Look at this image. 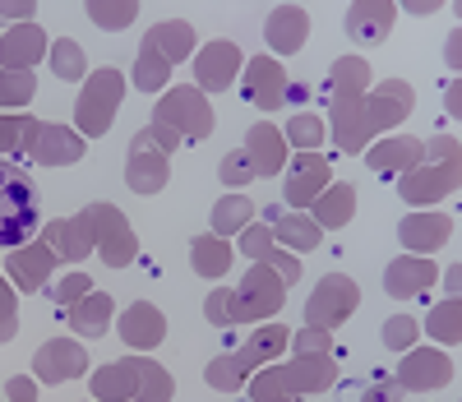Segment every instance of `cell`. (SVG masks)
Segmentation results:
<instances>
[{"instance_id": "obj_1", "label": "cell", "mask_w": 462, "mask_h": 402, "mask_svg": "<svg viewBox=\"0 0 462 402\" xmlns=\"http://www.w3.org/2000/svg\"><path fill=\"white\" fill-rule=\"evenodd\" d=\"M37 185L23 167L0 157V246H23L28 236H37Z\"/></svg>"}, {"instance_id": "obj_2", "label": "cell", "mask_w": 462, "mask_h": 402, "mask_svg": "<svg viewBox=\"0 0 462 402\" xmlns=\"http://www.w3.org/2000/svg\"><path fill=\"white\" fill-rule=\"evenodd\" d=\"M121 93H125V79L116 74L111 65L97 70L88 79L84 98H79V130L84 135H106L111 120H116V107H121Z\"/></svg>"}, {"instance_id": "obj_3", "label": "cell", "mask_w": 462, "mask_h": 402, "mask_svg": "<svg viewBox=\"0 0 462 402\" xmlns=\"http://www.w3.org/2000/svg\"><path fill=\"white\" fill-rule=\"evenodd\" d=\"M352 310H356V283H352V277H342V273H328L319 283V292L310 296V305H305V319H310V329L328 333Z\"/></svg>"}, {"instance_id": "obj_4", "label": "cell", "mask_w": 462, "mask_h": 402, "mask_svg": "<svg viewBox=\"0 0 462 402\" xmlns=\"http://www.w3.org/2000/svg\"><path fill=\"white\" fill-rule=\"evenodd\" d=\"M158 126H171L180 139H204L213 130V111L204 107V93L199 89H171L158 107Z\"/></svg>"}, {"instance_id": "obj_5", "label": "cell", "mask_w": 462, "mask_h": 402, "mask_svg": "<svg viewBox=\"0 0 462 402\" xmlns=\"http://www.w3.org/2000/svg\"><path fill=\"white\" fill-rule=\"evenodd\" d=\"M287 301L282 292V277L268 273V264H254L245 273V283H241V305H231V314L236 319H259V314H278Z\"/></svg>"}, {"instance_id": "obj_6", "label": "cell", "mask_w": 462, "mask_h": 402, "mask_svg": "<svg viewBox=\"0 0 462 402\" xmlns=\"http://www.w3.org/2000/svg\"><path fill=\"white\" fill-rule=\"evenodd\" d=\"M23 148L37 157V163H51V167L79 163V157H84V144L74 139L69 130H60V126H37V120H23Z\"/></svg>"}, {"instance_id": "obj_7", "label": "cell", "mask_w": 462, "mask_h": 402, "mask_svg": "<svg viewBox=\"0 0 462 402\" xmlns=\"http://www.w3.org/2000/svg\"><path fill=\"white\" fill-rule=\"evenodd\" d=\"M32 370H37V379H42V384L74 379V375L88 370V351L79 342H69V338H56V342H47L42 351L32 356Z\"/></svg>"}, {"instance_id": "obj_8", "label": "cell", "mask_w": 462, "mask_h": 402, "mask_svg": "<svg viewBox=\"0 0 462 402\" xmlns=\"http://www.w3.org/2000/svg\"><path fill=\"white\" fill-rule=\"evenodd\" d=\"M195 74H199V89H208V93L231 89V84H236V74H241V47H236V42H213V47H204L199 61H195Z\"/></svg>"}, {"instance_id": "obj_9", "label": "cell", "mask_w": 462, "mask_h": 402, "mask_svg": "<svg viewBox=\"0 0 462 402\" xmlns=\"http://www.w3.org/2000/svg\"><path fill=\"white\" fill-rule=\"evenodd\" d=\"M245 98H250L254 107H263V111L282 107V98H287V70H282L278 61L254 56V61L245 65Z\"/></svg>"}, {"instance_id": "obj_10", "label": "cell", "mask_w": 462, "mask_h": 402, "mask_svg": "<svg viewBox=\"0 0 462 402\" xmlns=\"http://www.w3.org/2000/svg\"><path fill=\"white\" fill-rule=\"evenodd\" d=\"M453 379V360L444 351H407L398 366V388H444Z\"/></svg>"}, {"instance_id": "obj_11", "label": "cell", "mask_w": 462, "mask_h": 402, "mask_svg": "<svg viewBox=\"0 0 462 402\" xmlns=\"http://www.w3.org/2000/svg\"><path fill=\"white\" fill-rule=\"evenodd\" d=\"M245 157L254 176H278L282 163H287V144H282V130L268 126V120H259V126L245 135Z\"/></svg>"}, {"instance_id": "obj_12", "label": "cell", "mask_w": 462, "mask_h": 402, "mask_svg": "<svg viewBox=\"0 0 462 402\" xmlns=\"http://www.w3.org/2000/svg\"><path fill=\"white\" fill-rule=\"evenodd\" d=\"M121 338H125L130 347H158V342L167 338V319H162V310H158V305H148V301L130 305V310L121 314Z\"/></svg>"}, {"instance_id": "obj_13", "label": "cell", "mask_w": 462, "mask_h": 402, "mask_svg": "<svg viewBox=\"0 0 462 402\" xmlns=\"http://www.w3.org/2000/svg\"><path fill=\"white\" fill-rule=\"evenodd\" d=\"M42 47H47V33L37 28V23H19L14 33H5V42H0V65L19 74V70L37 65V56H42Z\"/></svg>"}, {"instance_id": "obj_14", "label": "cell", "mask_w": 462, "mask_h": 402, "mask_svg": "<svg viewBox=\"0 0 462 402\" xmlns=\"http://www.w3.org/2000/svg\"><path fill=\"white\" fill-rule=\"evenodd\" d=\"M430 283H435V264L430 259H398V264H389V273H383V292L398 296V301L426 292Z\"/></svg>"}, {"instance_id": "obj_15", "label": "cell", "mask_w": 462, "mask_h": 402, "mask_svg": "<svg viewBox=\"0 0 462 402\" xmlns=\"http://www.w3.org/2000/svg\"><path fill=\"white\" fill-rule=\"evenodd\" d=\"M448 231H453V218H439V213H420V218H407V222L398 227L402 246H407V250H420V255L439 250L444 240H448Z\"/></svg>"}, {"instance_id": "obj_16", "label": "cell", "mask_w": 462, "mask_h": 402, "mask_svg": "<svg viewBox=\"0 0 462 402\" xmlns=\"http://www.w3.org/2000/svg\"><path fill=\"white\" fill-rule=\"evenodd\" d=\"M324 181H328V163L324 157H315V153H305V157H296V167H291V176H287V204H310V199L324 190Z\"/></svg>"}, {"instance_id": "obj_17", "label": "cell", "mask_w": 462, "mask_h": 402, "mask_svg": "<svg viewBox=\"0 0 462 402\" xmlns=\"http://www.w3.org/2000/svg\"><path fill=\"white\" fill-rule=\"evenodd\" d=\"M305 33H310V19H305V10H296V5H282V10L268 14V42H273V51H282V56L305 47Z\"/></svg>"}, {"instance_id": "obj_18", "label": "cell", "mask_w": 462, "mask_h": 402, "mask_svg": "<svg viewBox=\"0 0 462 402\" xmlns=\"http://www.w3.org/2000/svg\"><path fill=\"white\" fill-rule=\"evenodd\" d=\"M389 23H393V5H356L346 14V37L361 47H374L389 37Z\"/></svg>"}, {"instance_id": "obj_19", "label": "cell", "mask_w": 462, "mask_h": 402, "mask_svg": "<svg viewBox=\"0 0 462 402\" xmlns=\"http://www.w3.org/2000/svg\"><path fill=\"white\" fill-rule=\"evenodd\" d=\"M282 347H287V329H282V324H268V329H259L236 356H231V360L241 366V375H250L254 366H268V360H273Z\"/></svg>"}, {"instance_id": "obj_20", "label": "cell", "mask_w": 462, "mask_h": 402, "mask_svg": "<svg viewBox=\"0 0 462 402\" xmlns=\"http://www.w3.org/2000/svg\"><path fill=\"white\" fill-rule=\"evenodd\" d=\"M93 393H97V402H121V397L139 393V360H116L102 375H93Z\"/></svg>"}, {"instance_id": "obj_21", "label": "cell", "mask_w": 462, "mask_h": 402, "mask_svg": "<svg viewBox=\"0 0 462 402\" xmlns=\"http://www.w3.org/2000/svg\"><path fill=\"white\" fill-rule=\"evenodd\" d=\"M453 190H457V163L402 181V199H411V204H426V199H439V194H453Z\"/></svg>"}, {"instance_id": "obj_22", "label": "cell", "mask_w": 462, "mask_h": 402, "mask_svg": "<svg viewBox=\"0 0 462 402\" xmlns=\"http://www.w3.org/2000/svg\"><path fill=\"white\" fill-rule=\"evenodd\" d=\"M189 264H195L199 277H222L231 268V246L222 236H199L195 246H189Z\"/></svg>"}, {"instance_id": "obj_23", "label": "cell", "mask_w": 462, "mask_h": 402, "mask_svg": "<svg viewBox=\"0 0 462 402\" xmlns=\"http://www.w3.org/2000/svg\"><path fill=\"white\" fill-rule=\"evenodd\" d=\"M143 47H152L167 65H176L189 47H195V28H189V23H162V28H152V33H148V42H143Z\"/></svg>"}, {"instance_id": "obj_24", "label": "cell", "mask_w": 462, "mask_h": 402, "mask_svg": "<svg viewBox=\"0 0 462 402\" xmlns=\"http://www.w3.org/2000/svg\"><path fill=\"white\" fill-rule=\"evenodd\" d=\"M106 319H111V296H102V292H88L79 305L69 310V329H79V333L97 338V333H106Z\"/></svg>"}, {"instance_id": "obj_25", "label": "cell", "mask_w": 462, "mask_h": 402, "mask_svg": "<svg viewBox=\"0 0 462 402\" xmlns=\"http://www.w3.org/2000/svg\"><path fill=\"white\" fill-rule=\"evenodd\" d=\"M162 185H167V163L162 157H143V148H134V157H130V190L158 194Z\"/></svg>"}, {"instance_id": "obj_26", "label": "cell", "mask_w": 462, "mask_h": 402, "mask_svg": "<svg viewBox=\"0 0 462 402\" xmlns=\"http://www.w3.org/2000/svg\"><path fill=\"white\" fill-rule=\"evenodd\" d=\"M254 218V204L245 194H231V199H217L213 209V231L217 236H231V231H245V222Z\"/></svg>"}, {"instance_id": "obj_27", "label": "cell", "mask_w": 462, "mask_h": 402, "mask_svg": "<svg viewBox=\"0 0 462 402\" xmlns=\"http://www.w3.org/2000/svg\"><path fill=\"white\" fill-rule=\"evenodd\" d=\"M282 379H287V384H296V388H328V379H333V360H328V356L296 360V366H287V370H282Z\"/></svg>"}, {"instance_id": "obj_28", "label": "cell", "mask_w": 462, "mask_h": 402, "mask_svg": "<svg viewBox=\"0 0 462 402\" xmlns=\"http://www.w3.org/2000/svg\"><path fill=\"white\" fill-rule=\"evenodd\" d=\"M370 163L374 167H383V172H393V167H416L420 163V139H389V144H383L374 157H370Z\"/></svg>"}, {"instance_id": "obj_29", "label": "cell", "mask_w": 462, "mask_h": 402, "mask_svg": "<svg viewBox=\"0 0 462 402\" xmlns=\"http://www.w3.org/2000/svg\"><path fill=\"white\" fill-rule=\"evenodd\" d=\"M51 250H42V246H37V250H23V255H14V273H19V283L32 292V287H42L47 283V273H51Z\"/></svg>"}, {"instance_id": "obj_30", "label": "cell", "mask_w": 462, "mask_h": 402, "mask_svg": "<svg viewBox=\"0 0 462 402\" xmlns=\"http://www.w3.org/2000/svg\"><path fill=\"white\" fill-rule=\"evenodd\" d=\"M51 70H56V79H65V84L84 79V74H88L84 47H74V42H56V47H51Z\"/></svg>"}, {"instance_id": "obj_31", "label": "cell", "mask_w": 462, "mask_h": 402, "mask_svg": "<svg viewBox=\"0 0 462 402\" xmlns=\"http://www.w3.org/2000/svg\"><path fill=\"white\" fill-rule=\"evenodd\" d=\"M167 74H171V65L152 51V47H143L139 51V70H134V84L143 89V93H158L162 84H167Z\"/></svg>"}, {"instance_id": "obj_32", "label": "cell", "mask_w": 462, "mask_h": 402, "mask_svg": "<svg viewBox=\"0 0 462 402\" xmlns=\"http://www.w3.org/2000/svg\"><path fill=\"white\" fill-rule=\"evenodd\" d=\"M426 333H430V338H439L444 347H453V342L462 338V329H457V301H453V296H448L444 305H435V310H430V329H426Z\"/></svg>"}, {"instance_id": "obj_33", "label": "cell", "mask_w": 462, "mask_h": 402, "mask_svg": "<svg viewBox=\"0 0 462 402\" xmlns=\"http://www.w3.org/2000/svg\"><path fill=\"white\" fill-rule=\"evenodd\" d=\"M315 218H319V222H328V227L352 222V190L337 185L333 194H324V199H319V209H315Z\"/></svg>"}, {"instance_id": "obj_34", "label": "cell", "mask_w": 462, "mask_h": 402, "mask_svg": "<svg viewBox=\"0 0 462 402\" xmlns=\"http://www.w3.org/2000/svg\"><path fill=\"white\" fill-rule=\"evenodd\" d=\"M32 98V74L28 70H5V74H0V107H23Z\"/></svg>"}, {"instance_id": "obj_35", "label": "cell", "mask_w": 462, "mask_h": 402, "mask_svg": "<svg viewBox=\"0 0 462 402\" xmlns=\"http://www.w3.org/2000/svg\"><path fill=\"white\" fill-rule=\"evenodd\" d=\"M278 236L287 240V246H296V250H315L319 246V227L305 222V218H282L278 222Z\"/></svg>"}, {"instance_id": "obj_36", "label": "cell", "mask_w": 462, "mask_h": 402, "mask_svg": "<svg viewBox=\"0 0 462 402\" xmlns=\"http://www.w3.org/2000/svg\"><path fill=\"white\" fill-rule=\"evenodd\" d=\"M139 397H148V402H167L171 397V379L152 366V360H139Z\"/></svg>"}, {"instance_id": "obj_37", "label": "cell", "mask_w": 462, "mask_h": 402, "mask_svg": "<svg viewBox=\"0 0 462 402\" xmlns=\"http://www.w3.org/2000/svg\"><path fill=\"white\" fill-rule=\"evenodd\" d=\"M416 333H420V324H416L411 314H393L389 324H383V342H389L393 351H411Z\"/></svg>"}, {"instance_id": "obj_38", "label": "cell", "mask_w": 462, "mask_h": 402, "mask_svg": "<svg viewBox=\"0 0 462 402\" xmlns=\"http://www.w3.org/2000/svg\"><path fill=\"white\" fill-rule=\"evenodd\" d=\"M287 139L296 148H315L324 139V126H319V116H291V126H287Z\"/></svg>"}, {"instance_id": "obj_39", "label": "cell", "mask_w": 462, "mask_h": 402, "mask_svg": "<svg viewBox=\"0 0 462 402\" xmlns=\"http://www.w3.org/2000/svg\"><path fill=\"white\" fill-rule=\"evenodd\" d=\"M254 402H296V397L287 393L282 370H263V375L254 379Z\"/></svg>"}, {"instance_id": "obj_40", "label": "cell", "mask_w": 462, "mask_h": 402, "mask_svg": "<svg viewBox=\"0 0 462 402\" xmlns=\"http://www.w3.org/2000/svg\"><path fill=\"white\" fill-rule=\"evenodd\" d=\"M217 176H222L226 185H250V181H254V167H250L245 148H241V153H226L222 167H217Z\"/></svg>"}, {"instance_id": "obj_41", "label": "cell", "mask_w": 462, "mask_h": 402, "mask_svg": "<svg viewBox=\"0 0 462 402\" xmlns=\"http://www.w3.org/2000/svg\"><path fill=\"white\" fill-rule=\"evenodd\" d=\"M88 292H93V283H88V273H69V277H65V283L56 287V301L74 310V305H79V301H84Z\"/></svg>"}, {"instance_id": "obj_42", "label": "cell", "mask_w": 462, "mask_h": 402, "mask_svg": "<svg viewBox=\"0 0 462 402\" xmlns=\"http://www.w3.org/2000/svg\"><path fill=\"white\" fill-rule=\"evenodd\" d=\"M88 19L102 28H125L134 19V5H88Z\"/></svg>"}, {"instance_id": "obj_43", "label": "cell", "mask_w": 462, "mask_h": 402, "mask_svg": "<svg viewBox=\"0 0 462 402\" xmlns=\"http://www.w3.org/2000/svg\"><path fill=\"white\" fill-rule=\"evenodd\" d=\"M268 250H273V246H268V231H263V227L245 231V255H250L254 264H263V259H268Z\"/></svg>"}, {"instance_id": "obj_44", "label": "cell", "mask_w": 462, "mask_h": 402, "mask_svg": "<svg viewBox=\"0 0 462 402\" xmlns=\"http://www.w3.org/2000/svg\"><path fill=\"white\" fill-rule=\"evenodd\" d=\"M204 314L213 319V324H231V319H236V314H231V301H226V292H213V296H208V305H204Z\"/></svg>"}, {"instance_id": "obj_45", "label": "cell", "mask_w": 462, "mask_h": 402, "mask_svg": "<svg viewBox=\"0 0 462 402\" xmlns=\"http://www.w3.org/2000/svg\"><path fill=\"white\" fill-rule=\"evenodd\" d=\"M19 139H23V120H10V116H0V153L19 148Z\"/></svg>"}, {"instance_id": "obj_46", "label": "cell", "mask_w": 462, "mask_h": 402, "mask_svg": "<svg viewBox=\"0 0 462 402\" xmlns=\"http://www.w3.org/2000/svg\"><path fill=\"white\" fill-rule=\"evenodd\" d=\"M10 338H14V301L0 287V342H10Z\"/></svg>"}, {"instance_id": "obj_47", "label": "cell", "mask_w": 462, "mask_h": 402, "mask_svg": "<svg viewBox=\"0 0 462 402\" xmlns=\"http://www.w3.org/2000/svg\"><path fill=\"white\" fill-rule=\"evenodd\" d=\"M263 264H278V268H282V283H296V277H300V264H296L291 255H282V250H268Z\"/></svg>"}, {"instance_id": "obj_48", "label": "cell", "mask_w": 462, "mask_h": 402, "mask_svg": "<svg viewBox=\"0 0 462 402\" xmlns=\"http://www.w3.org/2000/svg\"><path fill=\"white\" fill-rule=\"evenodd\" d=\"M398 393H402L398 384H374L370 393H361V402H398Z\"/></svg>"}, {"instance_id": "obj_49", "label": "cell", "mask_w": 462, "mask_h": 402, "mask_svg": "<svg viewBox=\"0 0 462 402\" xmlns=\"http://www.w3.org/2000/svg\"><path fill=\"white\" fill-rule=\"evenodd\" d=\"M10 402H32V379H10Z\"/></svg>"}, {"instance_id": "obj_50", "label": "cell", "mask_w": 462, "mask_h": 402, "mask_svg": "<svg viewBox=\"0 0 462 402\" xmlns=\"http://www.w3.org/2000/svg\"><path fill=\"white\" fill-rule=\"evenodd\" d=\"M319 347H324V333H319V329H310V333L296 342V351H319Z\"/></svg>"}, {"instance_id": "obj_51", "label": "cell", "mask_w": 462, "mask_h": 402, "mask_svg": "<svg viewBox=\"0 0 462 402\" xmlns=\"http://www.w3.org/2000/svg\"><path fill=\"white\" fill-rule=\"evenodd\" d=\"M32 5H0V19H28Z\"/></svg>"}]
</instances>
